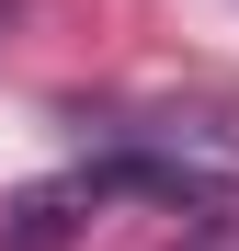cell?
<instances>
[{
    "label": "cell",
    "mask_w": 239,
    "mask_h": 251,
    "mask_svg": "<svg viewBox=\"0 0 239 251\" xmlns=\"http://www.w3.org/2000/svg\"><path fill=\"white\" fill-rule=\"evenodd\" d=\"M114 194H148V205H182V217H228V172H205L194 149H148V137H114L103 160H80V172H46L12 194V217H0V251H68L91 228V205Z\"/></svg>",
    "instance_id": "obj_1"
}]
</instances>
